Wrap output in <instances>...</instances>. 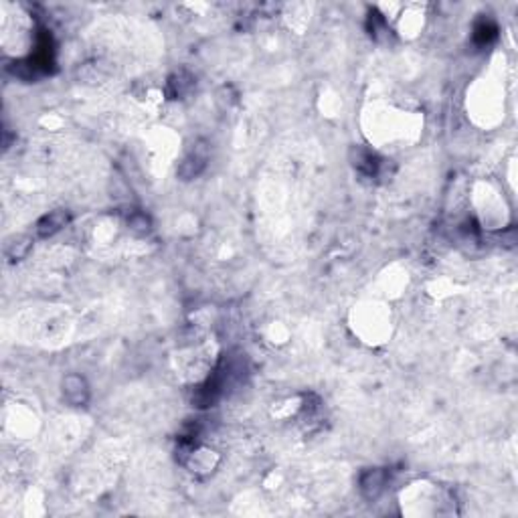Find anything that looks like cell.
Listing matches in <instances>:
<instances>
[{
    "label": "cell",
    "instance_id": "obj_4",
    "mask_svg": "<svg viewBox=\"0 0 518 518\" xmlns=\"http://www.w3.org/2000/svg\"><path fill=\"white\" fill-rule=\"evenodd\" d=\"M69 223V213L65 209H57V211H51L45 217H41L37 221V235L39 237H53L55 233H59L65 225Z\"/></svg>",
    "mask_w": 518,
    "mask_h": 518
},
{
    "label": "cell",
    "instance_id": "obj_5",
    "mask_svg": "<svg viewBox=\"0 0 518 518\" xmlns=\"http://www.w3.org/2000/svg\"><path fill=\"white\" fill-rule=\"evenodd\" d=\"M31 247H33V239L31 237H16V239H12L6 245L4 254H6V258L10 259V261H21V259H25L29 256Z\"/></svg>",
    "mask_w": 518,
    "mask_h": 518
},
{
    "label": "cell",
    "instance_id": "obj_6",
    "mask_svg": "<svg viewBox=\"0 0 518 518\" xmlns=\"http://www.w3.org/2000/svg\"><path fill=\"white\" fill-rule=\"evenodd\" d=\"M193 75H188L186 71H178V73H174L173 77L169 79V93L173 95V97H182V95H186L190 89H193Z\"/></svg>",
    "mask_w": 518,
    "mask_h": 518
},
{
    "label": "cell",
    "instance_id": "obj_8",
    "mask_svg": "<svg viewBox=\"0 0 518 518\" xmlns=\"http://www.w3.org/2000/svg\"><path fill=\"white\" fill-rule=\"evenodd\" d=\"M496 37V27L490 23V21H482V23H478V27H476V35L474 39L480 45H488L492 39Z\"/></svg>",
    "mask_w": 518,
    "mask_h": 518
},
{
    "label": "cell",
    "instance_id": "obj_7",
    "mask_svg": "<svg viewBox=\"0 0 518 518\" xmlns=\"http://www.w3.org/2000/svg\"><path fill=\"white\" fill-rule=\"evenodd\" d=\"M128 227L134 231V233H138V235H146V233L150 231L152 223H150L148 215H144V213L136 211V213H132V215H130Z\"/></svg>",
    "mask_w": 518,
    "mask_h": 518
},
{
    "label": "cell",
    "instance_id": "obj_2",
    "mask_svg": "<svg viewBox=\"0 0 518 518\" xmlns=\"http://www.w3.org/2000/svg\"><path fill=\"white\" fill-rule=\"evenodd\" d=\"M63 397L73 407H84L89 401V385L82 375H67L61 383Z\"/></svg>",
    "mask_w": 518,
    "mask_h": 518
},
{
    "label": "cell",
    "instance_id": "obj_3",
    "mask_svg": "<svg viewBox=\"0 0 518 518\" xmlns=\"http://www.w3.org/2000/svg\"><path fill=\"white\" fill-rule=\"evenodd\" d=\"M385 486H387V472L381 470V468L367 470L365 474L360 476V492H362L369 500L379 498L381 492L385 490Z\"/></svg>",
    "mask_w": 518,
    "mask_h": 518
},
{
    "label": "cell",
    "instance_id": "obj_1",
    "mask_svg": "<svg viewBox=\"0 0 518 518\" xmlns=\"http://www.w3.org/2000/svg\"><path fill=\"white\" fill-rule=\"evenodd\" d=\"M207 160H209V148H207V144H205V142H197V144L193 146V150H190V152L184 156V160L180 162V166H178V176H180L182 180H190V178L199 176V174L205 171Z\"/></svg>",
    "mask_w": 518,
    "mask_h": 518
}]
</instances>
